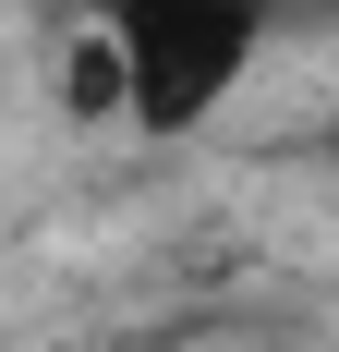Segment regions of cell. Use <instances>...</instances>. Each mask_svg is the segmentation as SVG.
<instances>
[{
	"instance_id": "6da1fadb",
	"label": "cell",
	"mask_w": 339,
	"mask_h": 352,
	"mask_svg": "<svg viewBox=\"0 0 339 352\" xmlns=\"http://www.w3.org/2000/svg\"><path fill=\"white\" fill-rule=\"evenodd\" d=\"M267 36H279V0H97L85 73L145 146H182L255 85Z\"/></svg>"
}]
</instances>
